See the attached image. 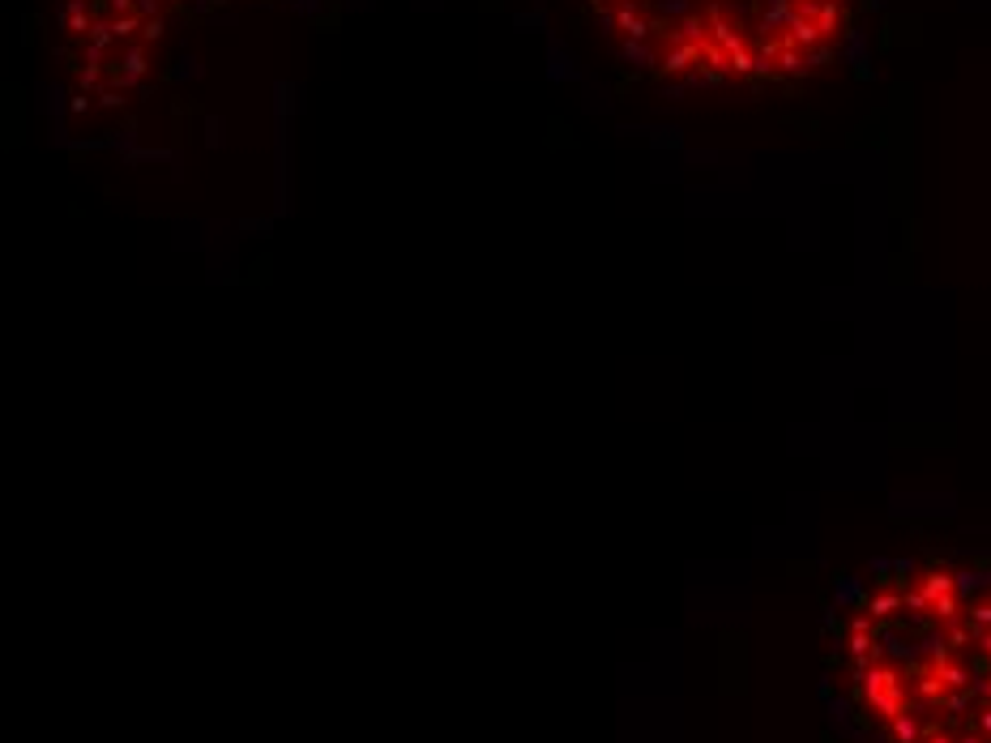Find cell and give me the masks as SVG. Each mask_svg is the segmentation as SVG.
Here are the masks:
<instances>
[{
	"label": "cell",
	"mask_w": 991,
	"mask_h": 743,
	"mask_svg": "<svg viewBox=\"0 0 991 743\" xmlns=\"http://www.w3.org/2000/svg\"><path fill=\"white\" fill-rule=\"evenodd\" d=\"M842 658L855 709L885 743H991V560L876 577Z\"/></svg>",
	"instance_id": "1"
},
{
	"label": "cell",
	"mask_w": 991,
	"mask_h": 743,
	"mask_svg": "<svg viewBox=\"0 0 991 743\" xmlns=\"http://www.w3.org/2000/svg\"><path fill=\"white\" fill-rule=\"evenodd\" d=\"M607 43L667 86H777L817 73L855 0H585Z\"/></svg>",
	"instance_id": "2"
}]
</instances>
